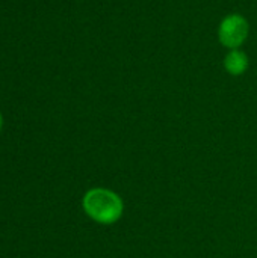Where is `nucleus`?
<instances>
[{
	"label": "nucleus",
	"instance_id": "obj_4",
	"mask_svg": "<svg viewBox=\"0 0 257 258\" xmlns=\"http://www.w3.org/2000/svg\"><path fill=\"white\" fill-rule=\"evenodd\" d=\"M2 124H3V118H2V115H0V128H2Z\"/></svg>",
	"mask_w": 257,
	"mask_h": 258
},
{
	"label": "nucleus",
	"instance_id": "obj_3",
	"mask_svg": "<svg viewBox=\"0 0 257 258\" xmlns=\"http://www.w3.org/2000/svg\"><path fill=\"white\" fill-rule=\"evenodd\" d=\"M248 65H250V60H248L247 53H244L239 48L230 50L224 57V68L232 76H242L248 70Z\"/></svg>",
	"mask_w": 257,
	"mask_h": 258
},
{
	"label": "nucleus",
	"instance_id": "obj_1",
	"mask_svg": "<svg viewBox=\"0 0 257 258\" xmlns=\"http://www.w3.org/2000/svg\"><path fill=\"white\" fill-rule=\"evenodd\" d=\"M83 210L92 221L109 225L115 224L123 216L124 206L115 192L103 187H94L83 197Z\"/></svg>",
	"mask_w": 257,
	"mask_h": 258
},
{
	"label": "nucleus",
	"instance_id": "obj_2",
	"mask_svg": "<svg viewBox=\"0 0 257 258\" xmlns=\"http://www.w3.org/2000/svg\"><path fill=\"white\" fill-rule=\"evenodd\" d=\"M250 24L247 18L241 14H230L223 18L218 27V39L220 42L229 48L236 50L239 48L248 38Z\"/></svg>",
	"mask_w": 257,
	"mask_h": 258
}]
</instances>
